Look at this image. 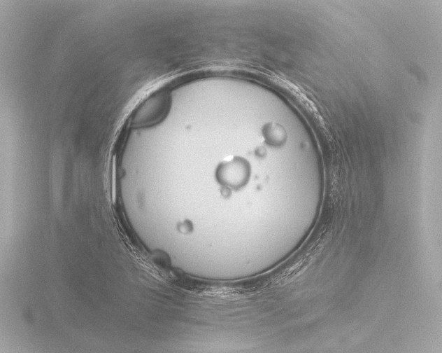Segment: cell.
I'll use <instances>...</instances> for the list:
<instances>
[{
  "label": "cell",
  "instance_id": "obj_2",
  "mask_svg": "<svg viewBox=\"0 0 442 353\" xmlns=\"http://www.w3.org/2000/svg\"><path fill=\"white\" fill-rule=\"evenodd\" d=\"M250 173L248 162L243 158L235 157L219 165L216 177L224 186L238 189L248 182Z\"/></svg>",
  "mask_w": 442,
  "mask_h": 353
},
{
  "label": "cell",
  "instance_id": "obj_1",
  "mask_svg": "<svg viewBox=\"0 0 442 353\" xmlns=\"http://www.w3.org/2000/svg\"><path fill=\"white\" fill-rule=\"evenodd\" d=\"M171 106V97L166 89H160L145 98L134 111L130 123L134 127H146L162 121Z\"/></svg>",
  "mask_w": 442,
  "mask_h": 353
},
{
  "label": "cell",
  "instance_id": "obj_3",
  "mask_svg": "<svg viewBox=\"0 0 442 353\" xmlns=\"http://www.w3.org/2000/svg\"><path fill=\"white\" fill-rule=\"evenodd\" d=\"M263 135L268 144L274 146L283 144L286 139L285 129L274 123H270L264 126Z\"/></svg>",
  "mask_w": 442,
  "mask_h": 353
}]
</instances>
